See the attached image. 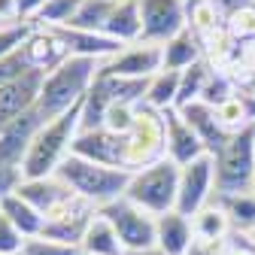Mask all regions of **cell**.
Returning <instances> with one entry per match:
<instances>
[{
  "label": "cell",
  "instance_id": "cell-1",
  "mask_svg": "<svg viewBox=\"0 0 255 255\" xmlns=\"http://www.w3.org/2000/svg\"><path fill=\"white\" fill-rule=\"evenodd\" d=\"M82 104L79 101L73 110L61 113L58 119L46 122L40 128V134L30 143L24 161H21V176L24 179H46V176H55L58 167L64 164V158L70 155L73 149V140L82 128Z\"/></svg>",
  "mask_w": 255,
  "mask_h": 255
},
{
  "label": "cell",
  "instance_id": "cell-2",
  "mask_svg": "<svg viewBox=\"0 0 255 255\" xmlns=\"http://www.w3.org/2000/svg\"><path fill=\"white\" fill-rule=\"evenodd\" d=\"M94 76H98V61L94 58H76V55H70L64 64H58L52 73H46L43 88H40V101H37L46 122L58 119L61 113H67L79 101H85V94L94 85Z\"/></svg>",
  "mask_w": 255,
  "mask_h": 255
},
{
  "label": "cell",
  "instance_id": "cell-3",
  "mask_svg": "<svg viewBox=\"0 0 255 255\" xmlns=\"http://www.w3.org/2000/svg\"><path fill=\"white\" fill-rule=\"evenodd\" d=\"M55 176L67 185L76 198L88 201L98 210L104 204H113V201L125 198V188H128V182H131V173L128 170L94 164V161H85V158H79V155L64 158V164L58 167Z\"/></svg>",
  "mask_w": 255,
  "mask_h": 255
},
{
  "label": "cell",
  "instance_id": "cell-4",
  "mask_svg": "<svg viewBox=\"0 0 255 255\" xmlns=\"http://www.w3.org/2000/svg\"><path fill=\"white\" fill-rule=\"evenodd\" d=\"M176 195H179V164H173L170 158H161L158 164L131 173V182L125 188V198L155 219L176 210Z\"/></svg>",
  "mask_w": 255,
  "mask_h": 255
},
{
  "label": "cell",
  "instance_id": "cell-5",
  "mask_svg": "<svg viewBox=\"0 0 255 255\" xmlns=\"http://www.w3.org/2000/svg\"><path fill=\"white\" fill-rule=\"evenodd\" d=\"M255 176V125H246L228 137L216 155V195L252 191Z\"/></svg>",
  "mask_w": 255,
  "mask_h": 255
},
{
  "label": "cell",
  "instance_id": "cell-6",
  "mask_svg": "<svg viewBox=\"0 0 255 255\" xmlns=\"http://www.w3.org/2000/svg\"><path fill=\"white\" fill-rule=\"evenodd\" d=\"M125 137H128V173H137L167 158V122L161 110L140 104L134 128Z\"/></svg>",
  "mask_w": 255,
  "mask_h": 255
},
{
  "label": "cell",
  "instance_id": "cell-7",
  "mask_svg": "<svg viewBox=\"0 0 255 255\" xmlns=\"http://www.w3.org/2000/svg\"><path fill=\"white\" fill-rule=\"evenodd\" d=\"M98 213L107 216V222L116 228L119 243L125 246V252L155 249V216H149L137 204H131L128 198H119L113 204H104Z\"/></svg>",
  "mask_w": 255,
  "mask_h": 255
},
{
  "label": "cell",
  "instance_id": "cell-8",
  "mask_svg": "<svg viewBox=\"0 0 255 255\" xmlns=\"http://www.w3.org/2000/svg\"><path fill=\"white\" fill-rule=\"evenodd\" d=\"M216 191V158L201 155L198 161L179 167V195H176V213L198 216Z\"/></svg>",
  "mask_w": 255,
  "mask_h": 255
},
{
  "label": "cell",
  "instance_id": "cell-9",
  "mask_svg": "<svg viewBox=\"0 0 255 255\" xmlns=\"http://www.w3.org/2000/svg\"><path fill=\"white\" fill-rule=\"evenodd\" d=\"M140 18H143L140 43L152 46H164L179 30L188 27L185 0H140Z\"/></svg>",
  "mask_w": 255,
  "mask_h": 255
},
{
  "label": "cell",
  "instance_id": "cell-10",
  "mask_svg": "<svg viewBox=\"0 0 255 255\" xmlns=\"http://www.w3.org/2000/svg\"><path fill=\"white\" fill-rule=\"evenodd\" d=\"M70 155H79V158H85V161L104 164V167L128 170V137L110 131V128H91V131H79L76 140H73Z\"/></svg>",
  "mask_w": 255,
  "mask_h": 255
},
{
  "label": "cell",
  "instance_id": "cell-11",
  "mask_svg": "<svg viewBox=\"0 0 255 255\" xmlns=\"http://www.w3.org/2000/svg\"><path fill=\"white\" fill-rule=\"evenodd\" d=\"M98 216V207H91L88 201L82 198H70L64 201L58 210H52L46 216V228H43V237L49 240H58V243H67V246H76L82 243V234L88 228V222Z\"/></svg>",
  "mask_w": 255,
  "mask_h": 255
},
{
  "label": "cell",
  "instance_id": "cell-12",
  "mask_svg": "<svg viewBox=\"0 0 255 255\" xmlns=\"http://www.w3.org/2000/svg\"><path fill=\"white\" fill-rule=\"evenodd\" d=\"M161 70H164V52H161V46H152V43L128 46L116 58L101 64V73H107V76H128V79H152Z\"/></svg>",
  "mask_w": 255,
  "mask_h": 255
},
{
  "label": "cell",
  "instance_id": "cell-13",
  "mask_svg": "<svg viewBox=\"0 0 255 255\" xmlns=\"http://www.w3.org/2000/svg\"><path fill=\"white\" fill-rule=\"evenodd\" d=\"M43 125H46V116L40 113V107L27 110V113L18 116L12 125H6L3 131H0V161L21 170L24 155H27L30 143H34V137L40 134Z\"/></svg>",
  "mask_w": 255,
  "mask_h": 255
},
{
  "label": "cell",
  "instance_id": "cell-14",
  "mask_svg": "<svg viewBox=\"0 0 255 255\" xmlns=\"http://www.w3.org/2000/svg\"><path fill=\"white\" fill-rule=\"evenodd\" d=\"M43 76L40 70H27L24 76H18L9 85H0V131L6 125H12L18 116H24L27 110H34L40 101V88H43Z\"/></svg>",
  "mask_w": 255,
  "mask_h": 255
},
{
  "label": "cell",
  "instance_id": "cell-15",
  "mask_svg": "<svg viewBox=\"0 0 255 255\" xmlns=\"http://www.w3.org/2000/svg\"><path fill=\"white\" fill-rule=\"evenodd\" d=\"M164 122H167V158H170L173 164L185 167L191 161H198L201 155H210L207 146H204V140L198 137V131L176 110H167Z\"/></svg>",
  "mask_w": 255,
  "mask_h": 255
},
{
  "label": "cell",
  "instance_id": "cell-16",
  "mask_svg": "<svg viewBox=\"0 0 255 255\" xmlns=\"http://www.w3.org/2000/svg\"><path fill=\"white\" fill-rule=\"evenodd\" d=\"M30 70H40V73H52L58 64H64L70 58L64 40L55 34L52 27H34V34L27 37V43L21 46Z\"/></svg>",
  "mask_w": 255,
  "mask_h": 255
},
{
  "label": "cell",
  "instance_id": "cell-17",
  "mask_svg": "<svg viewBox=\"0 0 255 255\" xmlns=\"http://www.w3.org/2000/svg\"><path fill=\"white\" fill-rule=\"evenodd\" d=\"M191 243H195V225L188 216L170 210L155 219V246L164 255H185Z\"/></svg>",
  "mask_w": 255,
  "mask_h": 255
},
{
  "label": "cell",
  "instance_id": "cell-18",
  "mask_svg": "<svg viewBox=\"0 0 255 255\" xmlns=\"http://www.w3.org/2000/svg\"><path fill=\"white\" fill-rule=\"evenodd\" d=\"M55 34L64 40V46H67L70 55L76 58H94V61H101V58H116L125 46L107 34H88V30H73V27H52Z\"/></svg>",
  "mask_w": 255,
  "mask_h": 255
},
{
  "label": "cell",
  "instance_id": "cell-19",
  "mask_svg": "<svg viewBox=\"0 0 255 255\" xmlns=\"http://www.w3.org/2000/svg\"><path fill=\"white\" fill-rule=\"evenodd\" d=\"M191 128L198 131V137L204 140V146H207V152L216 158L219 155V149L228 143V137H231V131H225V128L219 125V119H216V110L213 107H207L204 101H195V104H188V107H182V110H176Z\"/></svg>",
  "mask_w": 255,
  "mask_h": 255
},
{
  "label": "cell",
  "instance_id": "cell-20",
  "mask_svg": "<svg viewBox=\"0 0 255 255\" xmlns=\"http://www.w3.org/2000/svg\"><path fill=\"white\" fill-rule=\"evenodd\" d=\"M15 195H21L34 210H40L43 216H49L64 201H70L73 191L64 185L58 176H46V179H21V185L15 188Z\"/></svg>",
  "mask_w": 255,
  "mask_h": 255
},
{
  "label": "cell",
  "instance_id": "cell-21",
  "mask_svg": "<svg viewBox=\"0 0 255 255\" xmlns=\"http://www.w3.org/2000/svg\"><path fill=\"white\" fill-rule=\"evenodd\" d=\"M104 34L119 40L122 46L140 43L143 37V18H140V0H116V6L107 18Z\"/></svg>",
  "mask_w": 255,
  "mask_h": 255
},
{
  "label": "cell",
  "instance_id": "cell-22",
  "mask_svg": "<svg viewBox=\"0 0 255 255\" xmlns=\"http://www.w3.org/2000/svg\"><path fill=\"white\" fill-rule=\"evenodd\" d=\"M79 252L82 255H125V246L119 243V234H116V228L107 222V216L98 213V216L88 222V228L82 234Z\"/></svg>",
  "mask_w": 255,
  "mask_h": 255
},
{
  "label": "cell",
  "instance_id": "cell-23",
  "mask_svg": "<svg viewBox=\"0 0 255 255\" xmlns=\"http://www.w3.org/2000/svg\"><path fill=\"white\" fill-rule=\"evenodd\" d=\"M0 213H3V216L12 222V225L21 231L24 240H30V237H43L46 216H43L40 210H34L21 195H9V198H3V204H0Z\"/></svg>",
  "mask_w": 255,
  "mask_h": 255
},
{
  "label": "cell",
  "instance_id": "cell-24",
  "mask_svg": "<svg viewBox=\"0 0 255 255\" xmlns=\"http://www.w3.org/2000/svg\"><path fill=\"white\" fill-rule=\"evenodd\" d=\"M164 52V70H185L191 64L201 61V43H198V34L195 30H179L173 40H167L161 46Z\"/></svg>",
  "mask_w": 255,
  "mask_h": 255
},
{
  "label": "cell",
  "instance_id": "cell-25",
  "mask_svg": "<svg viewBox=\"0 0 255 255\" xmlns=\"http://www.w3.org/2000/svg\"><path fill=\"white\" fill-rule=\"evenodd\" d=\"M216 204L228 213L234 234L255 231V195L252 191H243V195H216Z\"/></svg>",
  "mask_w": 255,
  "mask_h": 255
},
{
  "label": "cell",
  "instance_id": "cell-26",
  "mask_svg": "<svg viewBox=\"0 0 255 255\" xmlns=\"http://www.w3.org/2000/svg\"><path fill=\"white\" fill-rule=\"evenodd\" d=\"M179 76L182 70H161V73H155L149 79V91H146V107L152 110H173L176 107V94H179Z\"/></svg>",
  "mask_w": 255,
  "mask_h": 255
},
{
  "label": "cell",
  "instance_id": "cell-27",
  "mask_svg": "<svg viewBox=\"0 0 255 255\" xmlns=\"http://www.w3.org/2000/svg\"><path fill=\"white\" fill-rule=\"evenodd\" d=\"M191 225H195V237L204 240H228V234L234 231L228 213L219 204H207L198 216H191Z\"/></svg>",
  "mask_w": 255,
  "mask_h": 255
},
{
  "label": "cell",
  "instance_id": "cell-28",
  "mask_svg": "<svg viewBox=\"0 0 255 255\" xmlns=\"http://www.w3.org/2000/svg\"><path fill=\"white\" fill-rule=\"evenodd\" d=\"M113 6H116V0H82V6L76 9V15L70 18L67 27H73V30H88V34H104Z\"/></svg>",
  "mask_w": 255,
  "mask_h": 255
},
{
  "label": "cell",
  "instance_id": "cell-29",
  "mask_svg": "<svg viewBox=\"0 0 255 255\" xmlns=\"http://www.w3.org/2000/svg\"><path fill=\"white\" fill-rule=\"evenodd\" d=\"M207 79H210V70L204 67L201 61L191 64V67H185L182 76H179V94H176V107H173V110H182V107H188V104L201 101Z\"/></svg>",
  "mask_w": 255,
  "mask_h": 255
},
{
  "label": "cell",
  "instance_id": "cell-30",
  "mask_svg": "<svg viewBox=\"0 0 255 255\" xmlns=\"http://www.w3.org/2000/svg\"><path fill=\"white\" fill-rule=\"evenodd\" d=\"M79 6H82V0H46V6L34 24L37 27H67Z\"/></svg>",
  "mask_w": 255,
  "mask_h": 255
},
{
  "label": "cell",
  "instance_id": "cell-31",
  "mask_svg": "<svg viewBox=\"0 0 255 255\" xmlns=\"http://www.w3.org/2000/svg\"><path fill=\"white\" fill-rule=\"evenodd\" d=\"M34 21H15V24H3L0 27V58H6V55H15L27 37L34 34Z\"/></svg>",
  "mask_w": 255,
  "mask_h": 255
},
{
  "label": "cell",
  "instance_id": "cell-32",
  "mask_svg": "<svg viewBox=\"0 0 255 255\" xmlns=\"http://www.w3.org/2000/svg\"><path fill=\"white\" fill-rule=\"evenodd\" d=\"M140 107V104H137ZM137 107L134 104H113L104 116V128H110V131L116 134H128L134 128V116H137Z\"/></svg>",
  "mask_w": 255,
  "mask_h": 255
},
{
  "label": "cell",
  "instance_id": "cell-33",
  "mask_svg": "<svg viewBox=\"0 0 255 255\" xmlns=\"http://www.w3.org/2000/svg\"><path fill=\"white\" fill-rule=\"evenodd\" d=\"M21 255H82V252L76 246L58 243V240H49V237H30V240H24Z\"/></svg>",
  "mask_w": 255,
  "mask_h": 255
},
{
  "label": "cell",
  "instance_id": "cell-34",
  "mask_svg": "<svg viewBox=\"0 0 255 255\" xmlns=\"http://www.w3.org/2000/svg\"><path fill=\"white\" fill-rule=\"evenodd\" d=\"M24 252V237L12 222L0 213V255H21Z\"/></svg>",
  "mask_w": 255,
  "mask_h": 255
},
{
  "label": "cell",
  "instance_id": "cell-35",
  "mask_svg": "<svg viewBox=\"0 0 255 255\" xmlns=\"http://www.w3.org/2000/svg\"><path fill=\"white\" fill-rule=\"evenodd\" d=\"M30 70V64H27V58H24V52L18 49L15 55H6V58H0V85H9V82H15L18 76H24Z\"/></svg>",
  "mask_w": 255,
  "mask_h": 255
},
{
  "label": "cell",
  "instance_id": "cell-36",
  "mask_svg": "<svg viewBox=\"0 0 255 255\" xmlns=\"http://www.w3.org/2000/svg\"><path fill=\"white\" fill-rule=\"evenodd\" d=\"M191 30H210L213 21H216V9L207 3V0H195V6H191Z\"/></svg>",
  "mask_w": 255,
  "mask_h": 255
},
{
  "label": "cell",
  "instance_id": "cell-37",
  "mask_svg": "<svg viewBox=\"0 0 255 255\" xmlns=\"http://www.w3.org/2000/svg\"><path fill=\"white\" fill-rule=\"evenodd\" d=\"M21 170L18 167H9V164H3L0 161V204H3V198H9V195H15V188L21 185Z\"/></svg>",
  "mask_w": 255,
  "mask_h": 255
},
{
  "label": "cell",
  "instance_id": "cell-38",
  "mask_svg": "<svg viewBox=\"0 0 255 255\" xmlns=\"http://www.w3.org/2000/svg\"><path fill=\"white\" fill-rule=\"evenodd\" d=\"M228 240H204V237H195V243L188 246L185 255H228Z\"/></svg>",
  "mask_w": 255,
  "mask_h": 255
},
{
  "label": "cell",
  "instance_id": "cell-39",
  "mask_svg": "<svg viewBox=\"0 0 255 255\" xmlns=\"http://www.w3.org/2000/svg\"><path fill=\"white\" fill-rule=\"evenodd\" d=\"M207 3L216 9V15H225V18L231 21L234 15H240L243 9L252 6V0H207Z\"/></svg>",
  "mask_w": 255,
  "mask_h": 255
},
{
  "label": "cell",
  "instance_id": "cell-40",
  "mask_svg": "<svg viewBox=\"0 0 255 255\" xmlns=\"http://www.w3.org/2000/svg\"><path fill=\"white\" fill-rule=\"evenodd\" d=\"M15 6H18V21H37L46 0H15Z\"/></svg>",
  "mask_w": 255,
  "mask_h": 255
},
{
  "label": "cell",
  "instance_id": "cell-41",
  "mask_svg": "<svg viewBox=\"0 0 255 255\" xmlns=\"http://www.w3.org/2000/svg\"><path fill=\"white\" fill-rule=\"evenodd\" d=\"M12 18H18L15 0H0V21H12Z\"/></svg>",
  "mask_w": 255,
  "mask_h": 255
},
{
  "label": "cell",
  "instance_id": "cell-42",
  "mask_svg": "<svg viewBox=\"0 0 255 255\" xmlns=\"http://www.w3.org/2000/svg\"><path fill=\"white\" fill-rule=\"evenodd\" d=\"M237 237H240V240H246L243 234H237ZM228 255H255V246L246 240V243H240V246H231V249H228Z\"/></svg>",
  "mask_w": 255,
  "mask_h": 255
},
{
  "label": "cell",
  "instance_id": "cell-43",
  "mask_svg": "<svg viewBox=\"0 0 255 255\" xmlns=\"http://www.w3.org/2000/svg\"><path fill=\"white\" fill-rule=\"evenodd\" d=\"M125 255H164V252H161V249L155 246V249H140V252H125Z\"/></svg>",
  "mask_w": 255,
  "mask_h": 255
},
{
  "label": "cell",
  "instance_id": "cell-44",
  "mask_svg": "<svg viewBox=\"0 0 255 255\" xmlns=\"http://www.w3.org/2000/svg\"><path fill=\"white\" fill-rule=\"evenodd\" d=\"M243 237H246V240H249V243L255 246V231H252V234H243Z\"/></svg>",
  "mask_w": 255,
  "mask_h": 255
},
{
  "label": "cell",
  "instance_id": "cell-45",
  "mask_svg": "<svg viewBox=\"0 0 255 255\" xmlns=\"http://www.w3.org/2000/svg\"><path fill=\"white\" fill-rule=\"evenodd\" d=\"M252 195H255V176H252Z\"/></svg>",
  "mask_w": 255,
  "mask_h": 255
},
{
  "label": "cell",
  "instance_id": "cell-46",
  "mask_svg": "<svg viewBox=\"0 0 255 255\" xmlns=\"http://www.w3.org/2000/svg\"><path fill=\"white\" fill-rule=\"evenodd\" d=\"M252 6H255V0H252Z\"/></svg>",
  "mask_w": 255,
  "mask_h": 255
}]
</instances>
